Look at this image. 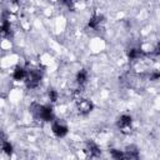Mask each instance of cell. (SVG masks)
Listing matches in <instances>:
<instances>
[{
	"label": "cell",
	"instance_id": "obj_1",
	"mask_svg": "<svg viewBox=\"0 0 160 160\" xmlns=\"http://www.w3.org/2000/svg\"><path fill=\"white\" fill-rule=\"evenodd\" d=\"M32 112L40 120L54 121V112H52L51 106H48V105H35L32 108Z\"/></svg>",
	"mask_w": 160,
	"mask_h": 160
},
{
	"label": "cell",
	"instance_id": "obj_2",
	"mask_svg": "<svg viewBox=\"0 0 160 160\" xmlns=\"http://www.w3.org/2000/svg\"><path fill=\"white\" fill-rule=\"evenodd\" d=\"M26 86L29 89H34L40 84L41 80V74L39 70H30L26 75Z\"/></svg>",
	"mask_w": 160,
	"mask_h": 160
},
{
	"label": "cell",
	"instance_id": "obj_3",
	"mask_svg": "<svg viewBox=\"0 0 160 160\" xmlns=\"http://www.w3.org/2000/svg\"><path fill=\"white\" fill-rule=\"evenodd\" d=\"M51 130L56 138H64L68 134V126L60 121H52Z\"/></svg>",
	"mask_w": 160,
	"mask_h": 160
},
{
	"label": "cell",
	"instance_id": "obj_4",
	"mask_svg": "<svg viewBox=\"0 0 160 160\" xmlns=\"http://www.w3.org/2000/svg\"><path fill=\"white\" fill-rule=\"evenodd\" d=\"M118 126L122 131L130 129V126H131V116H129V115H121L119 118V120H118Z\"/></svg>",
	"mask_w": 160,
	"mask_h": 160
},
{
	"label": "cell",
	"instance_id": "obj_5",
	"mask_svg": "<svg viewBox=\"0 0 160 160\" xmlns=\"http://www.w3.org/2000/svg\"><path fill=\"white\" fill-rule=\"evenodd\" d=\"M78 109H79V112L82 114V115H86L91 111L92 109V104L89 101V100H80L79 105H78Z\"/></svg>",
	"mask_w": 160,
	"mask_h": 160
},
{
	"label": "cell",
	"instance_id": "obj_6",
	"mask_svg": "<svg viewBox=\"0 0 160 160\" xmlns=\"http://www.w3.org/2000/svg\"><path fill=\"white\" fill-rule=\"evenodd\" d=\"M26 75H28V71H26L22 66H18V68H15V70L12 71V79L16 80V81H20V80L26 79Z\"/></svg>",
	"mask_w": 160,
	"mask_h": 160
},
{
	"label": "cell",
	"instance_id": "obj_7",
	"mask_svg": "<svg viewBox=\"0 0 160 160\" xmlns=\"http://www.w3.org/2000/svg\"><path fill=\"white\" fill-rule=\"evenodd\" d=\"M86 80H88V72H86V70L82 69L76 74V82L81 86V85H84L86 82Z\"/></svg>",
	"mask_w": 160,
	"mask_h": 160
},
{
	"label": "cell",
	"instance_id": "obj_8",
	"mask_svg": "<svg viewBox=\"0 0 160 160\" xmlns=\"http://www.w3.org/2000/svg\"><path fill=\"white\" fill-rule=\"evenodd\" d=\"M100 22H101V16H100V15H94V16L89 20L88 25H89V28H91V29H98L99 25H100Z\"/></svg>",
	"mask_w": 160,
	"mask_h": 160
},
{
	"label": "cell",
	"instance_id": "obj_9",
	"mask_svg": "<svg viewBox=\"0 0 160 160\" xmlns=\"http://www.w3.org/2000/svg\"><path fill=\"white\" fill-rule=\"evenodd\" d=\"M1 149H2V151H4L5 154H8V155H11V152H12V146H11V144H10L9 141H6V140H2V146H1Z\"/></svg>",
	"mask_w": 160,
	"mask_h": 160
},
{
	"label": "cell",
	"instance_id": "obj_10",
	"mask_svg": "<svg viewBox=\"0 0 160 160\" xmlns=\"http://www.w3.org/2000/svg\"><path fill=\"white\" fill-rule=\"evenodd\" d=\"M88 149H89V152H90V155H92V156H95V155H98V154L100 152V150H99V146H98L96 144H94V142H89V145H88Z\"/></svg>",
	"mask_w": 160,
	"mask_h": 160
},
{
	"label": "cell",
	"instance_id": "obj_11",
	"mask_svg": "<svg viewBox=\"0 0 160 160\" xmlns=\"http://www.w3.org/2000/svg\"><path fill=\"white\" fill-rule=\"evenodd\" d=\"M48 96H49V99H50L51 102H55V101L58 100V98H59V94H58L56 90H54V89H49V91H48Z\"/></svg>",
	"mask_w": 160,
	"mask_h": 160
},
{
	"label": "cell",
	"instance_id": "obj_12",
	"mask_svg": "<svg viewBox=\"0 0 160 160\" xmlns=\"http://www.w3.org/2000/svg\"><path fill=\"white\" fill-rule=\"evenodd\" d=\"M111 156L115 158V159H124V158H126V154L120 151V150H115L114 149V150H111Z\"/></svg>",
	"mask_w": 160,
	"mask_h": 160
},
{
	"label": "cell",
	"instance_id": "obj_13",
	"mask_svg": "<svg viewBox=\"0 0 160 160\" xmlns=\"http://www.w3.org/2000/svg\"><path fill=\"white\" fill-rule=\"evenodd\" d=\"M139 54H140V51L138 50V49H130V51H129V59H136L138 56H139Z\"/></svg>",
	"mask_w": 160,
	"mask_h": 160
},
{
	"label": "cell",
	"instance_id": "obj_14",
	"mask_svg": "<svg viewBox=\"0 0 160 160\" xmlns=\"http://www.w3.org/2000/svg\"><path fill=\"white\" fill-rule=\"evenodd\" d=\"M150 79H151V80H159V79H160V72H159V71H154V72L151 74Z\"/></svg>",
	"mask_w": 160,
	"mask_h": 160
},
{
	"label": "cell",
	"instance_id": "obj_15",
	"mask_svg": "<svg viewBox=\"0 0 160 160\" xmlns=\"http://www.w3.org/2000/svg\"><path fill=\"white\" fill-rule=\"evenodd\" d=\"M74 1H75V0H61V2H62L64 5H66V6H69V8L72 5Z\"/></svg>",
	"mask_w": 160,
	"mask_h": 160
},
{
	"label": "cell",
	"instance_id": "obj_16",
	"mask_svg": "<svg viewBox=\"0 0 160 160\" xmlns=\"http://www.w3.org/2000/svg\"><path fill=\"white\" fill-rule=\"evenodd\" d=\"M155 52H156L158 55H160V44L156 46V49H155Z\"/></svg>",
	"mask_w": 160,
	"mask_h": 160
},
{
	"label": "cell",
	"instance_id": "obj_17",
	"mask_svg": "<svg viewBox=\"0 0 160 160\" xmlns=\"http://www.w3.org/2000/svg\"><path fill=\"white\" fill-rule=\"evenodd\" d=\"M12 1H14V2H19V0H12Z\"/></svg>",
	"mask_w": 160,
	"mask_h": 160
}]
</instances>
